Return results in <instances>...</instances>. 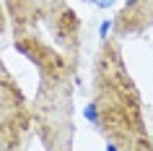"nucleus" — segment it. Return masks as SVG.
I'll return each instance as SVG.
<instances>
[{
  "instance_id": "2",
  "label": "nucleus",
  "mask_w": 153,
  "mask_h": 151,
  "mask_svg": "<svg viewBox=\"0 0 153 151\" xmlns=\"http://www.w3.org/2000/svg\"><path fill=\"white\" fill-rule=\"evenodd\" d=\"M109 29H112V21H101V29H99V34H101V37H106V34H109Z\"/></svg>"
},
{
  "instance_id": "3",
  "label": "nucleus",
  "mask_w": 153,
  "mask_h": 151,
  "mask_svg": "<svg viewBox=\"0 0 153 151\" xmlns=\"http://www.w3.org/2000/svg\"><path fill=\"white\" fill-rule=\"evenodd\" d=\"M91 3H94V5H99V8H109L114 0H91Z\"/></svg>"
},
{
  "instance_id": "4",
  "label": "nucleus",
  "mask_w": 153,
  "mask_h": 151,
  "mask_svg": "<svg viewBox=\"0 0 153 151\" xmlns=\"http://www.w3.org/2000/svg\"><path fill=\"white\" fill-rule=\"evenodd\" d=\"M106 151H120V146H114V143H109V146H106Z\"/></svg>"
},
{
  "instance_id": "1",
  "label": "nucleus",
  "mask_w": 153,
  "mask_h": 151,
  "mask_svg": "<svg viewBox=\"0 0 153 151\" xmlns=\"http://www.w3.org/2000/svg\"><path fill=\"white\" fill-rule=\"evenodd\" d=\"M83 117L88 120L91 125H96V122H99V110H96V104H86V110H83Z\"/></svg>"
}]
</instances>
